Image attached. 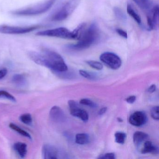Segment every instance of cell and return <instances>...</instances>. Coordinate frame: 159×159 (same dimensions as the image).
Returning <instances> with one entry per match:
<instances>
[{"label":"cell","instance_id":"1","mask_svg":"<svg viewBox=\"0 0 159 159\" xmlns=\"http://www.w3.org/2000/svg\"><path fill=\"white\" fill-rule=\"evenodd\" d=\"M28 56L34 63L45 67L54 72H65L68 66L60 54L47 48L42 49L40 52H30Z\"/></svg>","mask_w":159,"mask_h":159},{"label":"cell","instance_id":"2","mask_svg":"<svg viewBox=\"0 0 159 159\" xmlns=\"http://www.w3.org/2000/svg\"><path fill=\"white\" fill-rule=\"evenodd\" d=\"M100 33L98 27L95 23H93L87 29H85L76 44L70 45L69 48L72 50L80 51L91 47L98 41Z\"/></svg>","mask_w":159,"mask_h":159},{"label":"cell","instance_id":"3","mask_svg":"<svg viewBox=\"0 0 159 159\" xmlns=\"http://www.w3.org/2000/svg\"><path fill=\"white\" fill-rule=\"evenodd\" d=\"M57 0H46L39 4L25 9L16 10L12 14L18 16H34L46 13L52 8Z\"/></svg>","mask_w":159,"mask_h":159},{"label":"cell","instance_id":"4","mask_svg":"<svg viewBox=\"0 0 159 159\" xmlns=\"http://www.w3.org/2000/svg\"><path fill=\"white\" fill-rule=\"evenodd\" d=\"M81 0H67L62 7L52 16V21L60 22L66 20L71 15L80 5Z\"/></svg>","mask_w":159,"mask_h":159},{"label":"cell","instance_id":"5","mask_svg":"<svg viewBox=\"0 0 159 159\" xmlns=\"http://www.w3.org/2000/svg\"><path fill=\"white\" fill-rule=\"evenodd\" d=\"M43 26L39 25L25 27L13 26L6 25H0V33L13 35L26 34L41 28Z\"/></svg>","mask_w":159,"mask_h":159},{"label":"cell","instance_id":"6","mask_svg":"<svg viewBox=\"0 0 159 159\" xmlns=\"http://www.w3.org/2000/svg\"><path fill=\"white\" fill-rule=\"evenodd\" d=\"M36 35L41 37H54L60 39H73L72 31L65 27H59L53 29L39 31Z\"/></svg>","mask_w":159,"mask_h":159},{"label":"cell","instance_id":"7","mask_svg":"<svg viewBox=\"0 0 159 159\" xmlns=\"http://www.w3.org/2000/svg\"><path fill=\"white\" fill-rule=\"evenodd\" d=\"M100 60L108 67L113 70H117L121 66L120 58L117 55L110 52L103 53L100 56Z\"/></svg>","mask_w":159,"mask_h":159},{"label":"cell","instance_id":"8","mask_svg":"<svg viewBox=\"0 0 159 159\" xmlns=\"http://www.w3.org/2000/svg\"><path fill=\"white\" fill-rule=\"evenodd\" d=\"M69 107L70 114L74 117H78L84 122L87 121L89 119V115L84 110L80 108L78 104L74 100H70L68 102Z\"/></svg>","mask_w":159,"mask_h":159},{"label":"cell","instance_id":"9","mask_svg":"<svg viewBox=\"0 0 159 159\" xmlns=\"http://www.w3.org/2000/svg\"><path fill=\"white\" fill-rule=\"evenodd\" d=\"M42 152L44 159H57L60 156V152L58 149L50 144H45L43 146Z\"/></svg>","mask_w":159,"mask_h":159},{"label":"cell","instance_id":"10","mask_svg":"<svg viewBox=\"0 0 159 159\" xmlns=\"http://www.w3.org/2000/svg\"><path fill=\"white\" fill-rule=\"evenodd\" d=\"M147 121V115L142 111H135L129 117V123L132 125L137 127L142 126Z\"/></svg>","mask_w":159,"mask_h":159},{"label":"cell","instance_id":"11","mask_svg":"<svg viewBox=\"0 0 159 159\" xmlns=\"http://www.w3.org/2000/svg\"><path fill=\"white\" fill-rule=\"evenodd\" d=\"M51 119L56 122H63L66 120V117L63 110L58 106H54L50 111Z\"/></svg>","mask_w":159,"mask_h":159},{"label":"cell","instance_id":"12","mask_svg":"<svg viewBox=\"0 0 159 159\" xmlns=\"http://www.w3.org/2000/svg\"><path fill=\"white\" fill-rule=\"evenodd\" d=\"M141 152L143 154L151 153L156 154L159 152V150L158 147L152 144L151 141L147 140L145 141L144 147L141 149Z\"/></svg>","mask_w":159,"mask_h":159},{"label":"cell","instance_id":"13","mask_svg":"<svg viewBox=\"0 0 159 159\" xmlns=\"http://www.w3.org/2000/svg\"><path fill=\"white\" fill-rule=\"evenodd\" d=\"M14 149L21 158H24L27 153V145L25 143L17 142L15 143Z\"/></svg>","mask_w":159,"mask_h":159},{"label":"cell","instance_id":"14","mask_svg":"<svg viewBox=\"0 0 159 159\" xmlns=\"http://www.w3.org/2000/svg\"><path fill=\"white\" fill-rule=\"evenodd\" d=\"M149 136L148 134L140 131H137L133 136L134 143L136 146H139L144 141L148 140Z\"/></svg>","mask_w":159,"mask_h":159},{"label":"cell","instance_id":"15","mask_svg":"<svg viewBox=\"0 0 159 159\" xmlns=\"http://www.w3.org/2000/svg\"><path fill=\"white\" fill-rule=\"evenodd\" d=\"M12 81L14 84L19 86H24L27 83L26 77L23 74H16L13 77Z\"/></svg>","mask_w":159,"mask_h":159},{"label":"cell","instance_id":"16","mask_svg":"<svg viewBox=\"0 0 159 159\" xmlns=\"http://www.w3.org/2000/svg\"><path fill=\"white\" fill-rule=\"evenodd\" d=\"M9 127H10L11 129L14 130V131L17 132V133H18V134L21 135L27 138L30 139V140L32 139V137H31V135L29 133H28L27 132L25 131L24 129L21 128V127H19V126L16 125L14 123H11L9 124Z\"/></svg>","mask_w":159,"mask_h":159},{"label":"cell","instance_id":"17","mask_svg":"<svg viewBox=\"0 0 159 159\" xmlns=\"http://www.w3.org/2000/svg\"><path fill=\"white\" fill-rule=\"evenodd\" d=\"M90 141V137L87 134L84 133L77 134L75 137V142L80 145L88 144Z\"/></svg>","mask_w":159,"mask_h":159},{"label":"cell","instance_id":"18","mask_svg":"<svg viewBox=\"0 0 159 159\" xmlns=\"http://www.w3.org/2000/svg\"><path fill=\"white\" fill-rule=\"evenodd\" d=\"M136 4L143 10H149L152 7V3L150 0H133Z\"/></svg>","mask_w":159,"mask_h":159},{"label":"cell","instance_id":"19","mask_svg":"<svg viewBox=\"0 0 159 159\" xmlns=\"http://www.w3.org/2000/svg\"><path fill=\"white\" fill-rule=\"evenodd\" d=\"M127 13L134 20L139 24H141V19L139 16L136 12L133 9L131 5L128 4L127 6Z\"/></svg>","mask_w":159,"mask_h":159},{"label":"cell","instance_id":"20","mask_svg":"<svg viewBox=\"0 0 159 159\" xmlns=\"http://www.w3.org/2000/svg\"><path fill=\"white\" fill-rule=\"evenodd\" d=\"M152 17H151L152 20V24L154 26V29L157 27L159 20V8L158 5L155 6L152 10Z\"/></svg>","mask_w":159,"mask_h":159},{"label":"cell","instance_id":"21","mask_svg":"<svg viewBox=\"0 0 159 159\" xmlns=\"http://www.w3.org/2000/svg\"><path fill=\"white\" fill-rule=\"evenodd\" d=\"M126 134L124 132H117L115 134V140L119 144H123L126 138Z\"/></svg>","mask_w":159,"mask_h":159},{"label":"cell","instance_id":"22","mask_svg":"<svg viewBox=\"0 0 159 159\" xmlns=\"http://www.w3.org/2000/svg\"><path fill=\"white\" fill-rule=\"evenodd\" d=\"M20 121L23 123L27 125H30L32 124V118L30 113H25L22 114L19 118Z\"/></svg>","mask_w":159,"mask_h":159},{"label":"cell","instance_id":"23","mask_svg":"<svg viewBox=\"0 0 159 159\" xmlns=\"http://www.w3.org/2000/svg\"><path fill=\"white\" fill-rule=\"evenodd\" d=\"M86 63L93 68L97 70H101L103 69V66L100 62L94 60H89L85 61Z\"/></svg>","mask_w":159,"mask_h":159},{"label":"cell","instance_id":"24","mask_svg":"<svg viewBox=\"0 0 159 159\" xmlns=\"http://www.w3.org/2000/svg\"><path fill=\"white\" fill-rule=\"evenodd\" d=\"M113 11H114L115 16L119 20L123 21V20H125V19H126V16H125V15L124 14V13L122 11L120 8H118V7H114L113 8Z\"/></svg>","mask_w":159,"mask_h":159},{"label":"cell","instance_id":"25","mask_svg":"<svg viewBox=\"0 0 159 159\" xmlns=\"http://www.w3.org/2000/svg\"><path fill=\"white\" fill-rule=\"evenodd\" d=\"M0 98H6L13 102H16V99L15 98L7 91H3V90L0 91Z\"/></svg>","mask_w":159,"mask_h":159},{"label":"cell","instance_id":"26","mask_svg":"<svg viewBox=\"0 0 159 159\" xmlns=\"http://www.w3.org/2000/svg\"><path fill=\"white\" fill-rule=\"evenodd\" d=\"M150 114L152 119L158 120H159V107H152L150 109Z\"/></svg>","mask_w":159,"mask_h":159},{"label":"cell","instance_id":"27","mask_svg":"<svg viewBox=\"0 0 159 159\" xmlns=\"http://www.w3.org/2000/svg\"><path fill=\"white\" fill-rule=\"evenodd\" d=\"M80 103L82 105L88 106V107L92 108H95L97 107V105L94 102L88 98H82V99H80Z\"/></svg>","mask_w":159,"mask_h":159},{"label":"cell","instance_id":"28","mask_svg":"<svg viewBox=\"0 0 159 159\" xmlns=\"http://www.w3.org/2000/svg\"><path fill=\"white\" fill-rule=\"evenodd\" d=\"M80 72V74L84 78H86V79H88V80H92L94 79V77L93 76V75L90 74L89 72H87L86 70H80L79 71Z\"/></svg>","mask_w":159,"mask_h":159},{"label":"cell","instance_id":"29","mask_svg":"<svg viewBox=\"0 0 159 159\" xmlns=\"http://www.w3.org/2000/svg\"><path fill=\"white\" fill-rule=\"evenodd\" d=\"M98 158L100 159H115L116 158L115 155L113 152H108V153H105L103 155H100Z\"/></svg>","mask_w":159,"mask_h":159},{"label":"cell","instance_id":"30","mask_svg":"<svg viewBox=\"0 0 159 159\" xmlns=\"http://www.w3.org/2000/svg\"><path fill=\"white\" fill-rule=\"evenodd\" d=\"M116 31L117 33L121 37H123L125 39H127V34L126 31H124V30L120 29H116Z\"/></svg>","mask_w":159,"mask_h":159},{"label":"cell","instance_id":"31","mask_svg":"<svg viewBox=\"0 0 159 159\" xmlns=\"http://www.w3.org/2000/svg\"><path fill=\"white\" fill-rule=\"evenodd\" d=\"M147 23L148 26L150 30H152L154 29V26L152 24V20L150 16H147Z\"/></svg>","mask_w":159,"mask_h":159},{"label":"cell","instance_id":"32","mask_svg":"<svg viewBox=\"0 0 159 159\" xmlns=\"http://www.w3.org/2000/svg\"><path fill=\"white\" fill-rule=\"evenodd\" d=\"M8 73L7 69L3 68L0 70V80L4 78Z\"/></svg>","mask_w":159,"mask_h":159},{"label":"cell","instance_id":"33","mask_svg":"<svg viewBox=\"0 0 159 159\" xmlns=\"http://www.w3.org/2000/svg\"><path fill=\"white\" fill-rule=\"evenodd\" d=\"M136 96L134 95L128 97L127 98H126V101L127 103H129V104H133L134 102L136 100Z\"/></svg>","mask_w":159,"mask_h":159},{"label":"cell","instance_id":"34","mask_svg":"<svg viewBox=\"0 0 159 159\" xmlns=\"http://www.w3.org/2000/svg\"><path fill=\"white\" fill-rule=\"evenodd\" d=\"M156 90V86L155 84H152L148 88V92L150 93H154Z\"/></svg>","mask_w":159,"mask_h":159},{"label":"cell","instance_id":"35","mask_svg":"<svg viewBox=\"0 0 159 159\" xmlns=\"http://www.w3.org/2000/svg\"><path fill=\"white\" fill-rule=\"evenodd\" d=\"M107 108L106 107H104L100 109L98 112V115H102L103 114H105L106 111H107Z\"/></svg>","mask_w":159,"mask_h":159},{"label":"cell","instance_id":"36","mask_svg":"<svg viewBox=\"0 0 159 159\" xmlns=\"http://www.w3.org/2000/svg\"><path fill=\"white\" fill-rule=\"evenodd\" d=\"M117 120H118V121L120 122H122L123 120L122 119H121L120 118H117Z\"/></svg>","mask_w":159,"mask_h":159}]
</instances>
